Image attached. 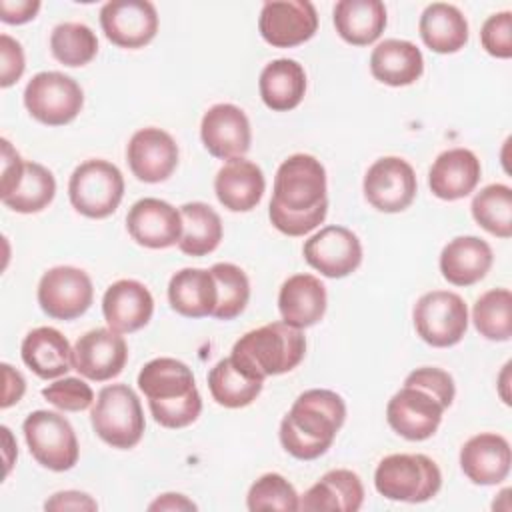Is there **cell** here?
<instances>
[{
    "mask_svg": "<svg viewBox=\"0 0 512 512\" xmlns=\"http://www.w3.org/2000/svg\"><path fill=\"white\" fill-rule=\"evenodd\" d=\"M68 196L76 212L86 218H106L116 212L124 196V176L108 160H86L70 176Z\"/></svg>",
    "mask_w": 512,
    "mask_h": 512,
    "instance_id": "8",
    "label": "cell"
},
{
    "mask_svg": "<svg viewBox=\"0 0 512 512\" xmlns=\"http://www.w3.org/2000/svg\"><path fill=\"white\" fill-rule=\"evenodd\" d=\"M364 502V486L356 472L336 468L326 472L300 496V510L306 512H356Z\"/></svg>",
    "mask_w": 512,
    "mask_h": 512,
    "instance_id": "25",
    "label": "cell"
},
{
    "mask_svg": "<svg viewBox=\"0 0 512 512\" xmlns=\"http://www.w3.org/2000/svg\"><path fill=\"white\" fill-rule=\"evenodd\" d=\"M126 160L140 182L156 184L172 176L178 166V146L174 138L160 128H142L132 134Z\"/></svg>",
    "mask_w": 512,
    "mask_h": 512,
    "instance_id": "20",
    "label": "cell"
},
{
    "mask_svg": "<svg viewBox=\"0 0 512 512\" xmlns=\"http://www.w3.org/2000/svg\"><path fill=\"white\" fill-rule=\"evenodd\" d=\"M84 104L80 84L62 72H38L24 88V106L46 126L72 122Z\"/></svg>",
    "mask_w": 512,
    "mask_h": 512,
    "instance_id": "11",
    "label": "cell"
},
{
    "mask_svg": "<svg viewBox=\"0 0 512 512\" xmlns=\"http://www.w3.org/2000/svg\"><path fill=\"white\" fill-rule=\"evenodd\" d=\"M46 510H96L98 504L96 500L86 494V492H78V490H64V492H56L52 494L46 502H44Z\"/></svg>",
    "mask_w": 512,
    "mask_h": 512,
    "instance_id": "46",
    "label": "cell"
},
{
    "mask_svg": "<svg viewBox=\"0 0 512 512\" xmlns=\"http://www.w3.org/2000/svg\"><path fill=\"white\" fill-rule=\"evenodd\" d=\"M94 300L90 276L74 266H54L38 282V304L54 320L82 316Z\"/></svg>",
    "mask_w": 512,
    "mask_h": 512,
    "instance_id": "12",
    "label": "cell"
},
{
    "mask_svg": "<svg viewBox=\"0 0 512 512\" xmlns=\"http://www.w3.org/2000/svg\"><path fill=\"white\" fill-rule=\"evenodd\" d=\"M422 42L438 54H454L468 42V22L464 14L446 2L428 4L418 24Z\"/></svg>",
    "mask_w": 512,
    "mask_h": 512,
    "instance_id": "33",
    "label": "cell"
},
{
    "mask_svg": "<svg viewBox=\"0 0 512 512\" xmlns=\"http://www.w3.org/2000/svg\"><path fill=\"white\" fill-rule=\"evenodd\" d=\"M416 334L434 348L458 344L468 328L466 302L448 290H432L418 298L412 312Z\"/></svg>",
    "mask_w": 512,
    "mask_h": 512,
    "instance_id": "10",
    "label": "cell"
},
{
    "mask_svg": "<svg viewBox=\"0 0 512 512\" xmlns=\"http://www.w3.org/2000/svg\"><path fill=\"white\" fill-rule=\"evenodd\" d=\"M304 260L326 278H344L362 262L360 238L344 226H324L302 248Z\"/></svg>",
    "mask_w": 512,
    "mask_h": 512,
    "instance_id": "16",
    "label": "cell"
},
{
    "mask_svg": "<svg viewBox=\"0 0 512 512\" xmlns=\"http://www.w3.org/2000/svg\"><path fill=\"white\" fill-rule=\"evenodd\" d=\"M126 228L132 240L144 248H170L180 242L182 216L166 200L142 198L128 210Z\"/></svg>",
    "mask_w": 512,
    "mask_h": 512,
    "instance_id": "19",
    "label": "cell"
},
{
    "mask_svg": "<svg viewBox=\"0 0 512 512\" xmlns=\"http://www.w3.org/2000/svg\"><path fill=\"white\" fill-rule=\"evenodd\" d=\"M20 354L24 364L42 380L60 378L74 368L70 342L52 326L30 330L22 340Z\"/></svg>",
    "mask_w": 512,
    "mask_h": 512,
    "instance_id": "27",
    "label": "cell"
},
{
    "mask_svg": "<svg viewBox=\"0 0 512 512\" xmlns=\"http://www.w3.org/2000/svg\"><path fill=\"white\" fill-rule=\"evenodd\" d=\"M2 376H4V390H2V408L12 406L24 396L26 382L18 370H14L10 364H2Z\"/></svg>",
    "mask_w": 512,
    "mask_h": 512,
    "instance_id": "48",
    "label": "cell"
},
{
    "mask_svg": "<svg viewBox=\"0 0 512 512\" xmlns=\"http://www.w3.org/2000/svg\"><path fill=\"white\" fill-rule=\"evenodd\" d=\"M102 314L110 330L130 334L150 322L154 314V298L142 282L124 278L106 288Z\"/></svg>",
    "mask_w": 512,
    "mask_h": 512,
    "instance_id": "22",
    "label": "cell"
},
{
    "mask_svg": "<svg viewBox=\"0 0 512 512\" xmlns=\"http://www.w3.org/2000/svg\"><path fill=\"white\" fill-rule=\"evenodd\" d=\"M40 10L38 0H2L0 2V20L6 24H24L30 22Z\"/></svg>",
    "mask_w": 512,
    "mask_h": 512,
    "instance_id": "47",
    "label": "cell"
},
{
    "mask_svg": "<svg viewBox=\"0 0 512 512\" xmlns=\"http://www.w3.org/2000/svg\"><path fill=\"white\" fill-rule=\"evenodd\" d=\"M282 322L302 330L318 324L326 312V288L312 274L290 276L278 294Z\"/></svg>",
    "mask_w": 512,
    "mask_h": 512,
    "instance_id": "26",
    "label": "cell"
},
{
    "mask_svg": "<svg viewBox=\"0 0 512 512\" xmlns=\"http://www.w3.org/2000/svg\"><path fill=\"white\" fill-rule=\"evenodd\" d=\"M56 194V180L48 168L38 162H26L18 186L2 200V204L20 214L44 210Z\"/></svg>",
    "mask_w": 512,
    "mask_h": 512,
    "instance_id": "36",
    "label": "cell"
},
{
    "mask_svg": "<svg viewBox=\"0 0 512 512\" xmlns=\"http://www.w3.org/2000/svg\"><path fill=\"white\" fill-rule=\"evenodd\" d=\"M90 422L98 438L118 450L134 448L146 428L140 400L126 384H110L98 392Z\"/></svg>",
    "mask_w": 512,
    "mask_h": 512,
    "instance_id": "6",
    "label": "cell"
},
{
    "mask_svg": "<svg viewBox=\"0 0 512 512\" xmlns=\"http://www.w3.org/2000/svg\"><path fill=\"white\" fill-rule=\"evenodd\" d=\"M52 56L70 68L88 64L98 52L96 34L80 22L58 24L50 34Z\"/></svg>",
    "mask_w": 512,
    "mask_h": 512,
    "instance_id": "39",
    "label": "cell"
},
{
    "mask_svg": "<svg viewBox=\"0 0 512 512\" xmlns=\"http://www.w3.org/2000/svg\"><path fill=\"white\" fill-rule=\"evenodd\" d=\"M104 36L128 50L150 44L158 32V12L148 0H112L100 8Z\"/></svg>",
    "mask_w": 512,
    "mask_h": 512,
    "instance_id": "15",
    "label": "cell"
},
{
    "mask_svg": "<svg viewBox=\"0 0 512 512\" xmlns=\"http://www.w3.org/2000/svg\"><path fill=\"white\" fill-rule=\"evenodd\" d=\"M492 260L494 254L486 240L478 236H458L442 248L440 272L444 280L454 286H472L488 274Z\"/></svg>",
    "mask_w": 512,
    "mask_h": 512,
    "instance_id": "28",
    "label": "cell"
},
{
    "mask_svg": "<svg viewBox=\"0 0 512 512\" xmlns=\"http://www.w3.org/2000/svg\"><path fill=\"white\" fill-rule=\"evenodd\" d=\"M210 272L218 288V304L212 316L218 320H232L240 316L250 300V282L246 272L230 262H216Z\"/></svg>",
    "mask_w": 512,
    "mask_h": 512,
    "instance_id": "40",
    "label": "cell"
},
{
    "mask_svg": "<svg viewBox=\"0 0 512 512\" xmlns=\"http://www.w3.org/2000/svg\"><path fill=\"white\" fill-rule=\"evenodd\" d=\"M22 432L32 458L52 470L66 472L78 462V440L72 424L58 412L36 410L26 416Z\"/></svg>",
    "mask_w": 512,
    "mask_h": 512,
    "instance_id": "9",
    "label": "cell"
},
{
    "mask_svg": "<svg viewBox=\"0 0 512 512\" xmlns=\"http://www.w3.org/2000/svg\"><path fill=\"white\" fill-rule=\"evenodd\" d=\"M372 76L388 86L414 84L424 72V58L416 44L408 40L388 38L370 54Z\"/></svg>",
    "mask_w": 512,
    "mask_h": 512,
    "instance_id": "30",
    "label": "cell"
},
{
    "mask_svg": "<svg viewBox=\"0 0 512 512\" xmlns=\"http://www.w3.org/2000/svg\"><path fill=\"white\" fill-rule=\"evenodd\" d=\"M480 172V160L472 150L450 148L434 160L428 172V186L440 200H460L474 192L480 182Z\"/></svg>",
    "mask_w": 512,
    "mask_h": 512,
    "instance_id": "23",
    "label": "cell"
},
{
    "mask_svg": "<svg viewBox=\"0 0 512 512\" xmlns=\"http://www.w3.org/2000/svg\"><path fill=\"white\" fill-rule=\"evenodd\" d=\"M264 188L266 180L260 166L246 158L228 160L214 178L216 198L230 212H248L256 208Z\"/></svg>",
    "mask_w": 512,
    "mask_h": 512,
    "instance_id": "24",
    "label": "cell"
},
{
    "mask_svg": "<svg viewBox=\"0 0 512 512\" xmlns=\"http://www.w3.org/2000/svg\"><path fill=\"white\" fill-rule=\"evenodd\" d=\"M42 396L56 406L58 410L64 412H82L92 406L94 402V392L92 388L80 380V378H60L46 388H42Z\"/></svg>",
    "mask_w": 512,
    "mask_h": 512,
    "instance_id": "42",
    "label": "cell"
},
{
    "mask_svg": "<svg viewBox=\"0 0 512 512\" xmlns=\"http://www.w3.org/2000/svg\"><path fill=\"white\" fill-rule=\"evenodd\" d=\"M246 506L250 512L260 510H300V496L296 488L276 472H268L260 476L248 490Z\"/></svg>",
    "mask_w": 512,
    "mask_h": 512,
    "instance_id": "41",
    "label": "cell"
},
{
    "mask_svg": "<svg viewBox=\"0 0 512 512\" xmlns=\"http://www.w3.org/2000/svg\"><path fill=\"white\" fill-rule=\"evenodd\" d=\"M264 380L244 372L230 356L220 360L208 372V388L212 398L224 408H244L262 392Z\"/></svg>",
    "mask_w": 512,
    "mask_h": 512,
    "instance_id": "35",
    "label": "cell"
},
{
    "mask_svg": "<svg viewBox=\"0 0 512 512\" xmlns=\"http://www.w3.org/2000/svg\"><path fill=\"white\" fill-rule=\"evenodd\" d=\"M328 212L326 170L310 154H292L276 170L268 206L272 226L286 236H304L320 226Z\"/></svg>",
    "mask_w": 512,
    "mask_h": 512,
    "instance_id": "1",
    "label": "cell"
},
{
    "mask_svg": "<svg viewBox=\"0 0 512 512\" xmlns=\"http://www.w3.org/2000/svg\"><path fill=\"white\" fill-rule=\"evenodd\" d=\"M24 160L12 148V144L2 138V184H0V198L8 196L20 182L24 172Z\"/></svg>",
    "mask_w": 512,
    "mask_h": 512,
    "instance_id": "45",
    "label": "cell"
},
{
    "mask_svg": "<svg viewBox=\"0 0 512 512\" xmlns=\"http://www.w3.org/2000/svg\"><path fill=\"white\" fill-rule=\"evenodd\" d=\"M128 360L126 340L110 328H94L82 334L72 348L74 370L94 382L116 378Z\"/></svg>",
    "mask_w": 512,
    "mask_h": 512,
    "instance_id": "17",
    "label": "cell"
},
{
    "mask_svg": "<svg viewBox=\"0 0 512 512\" xmlns=\"http://www.w3.org/2000/svg\"><path fill=\"white\" fill-rule=\"evenodd\" d=\"M512 450L504 436L482 432L464 442L460 450V468L464 476L480 486H494L508 478Z\"/></svg>",
    "mask_w": 512,
    "mask_h": 512,
    "instance_id": "21",
    "label": "cell"
},
{
    "mask_svg": "<svg viewBox=\"0 0 512 512\" xmlns=\"http://www.w3.org/2000/svg\"><path fill=\"white\" fill-rule=\"evenodd\" d=\"M374 486L388 500L418 504L438 494L442 472L426 454H390L378 462Z\"/></svg>",
    "mask_w": 512,
    "mask_h": 512,
    "instance_id": "7",
    "label": "cell"
},
{
    "mask_svg": "<svg viewBox=\"0 0 512 512\" xmlns=\"http://www.w3.org/2000/svg\"><path fill=\"white\" fill-rule=\"evenodd\" d=\"M180 216V252L188 256H206L218 248L222 240V220L212 206L204 202H188L180 206Z\"/></svg>",
    "mask_w": 512,
    "mask_h": 512,
    "instance_id": "34",
    "label": "cell"
},
{
    "mask_svg": "<svg viewBox=\"0 0 512 512\" xmlns=\"http://www.w3.org/2000/svg\"><path fill=\"white\" fill-rule=\"evenodd\" d=\"M456 386L452 376L434 366L412 370L404 386L388 400L386 420L406 440L420 442L434 436L444 410L452 404Z\"/></svg>",
    "mask_w": 512,
    "mask_h": 512,
    "instance_id": "2",
    "label": "cell"
},
{
    "mask_svg": "<svg viewBox=\"0 0 512 512\" xmlns=\"http://www.w3.org/2000/svg\"><path fill=\"white\" fill-rule=\"evenodd\" d=\"M168 302L186 318L212 316L218 304V288L210 270L182 268L168 282Z\"/></svg>",
    "mask_w": 512,
    "mask_h": 512,
    "instance_id": "29",
    "label": "cell"
},
{
    "mask_svg": "<svg viewBox=\"0 0 512 512\" xmlns=\"http://www.w3.org/2000/svg\"><path fill=\"white\" fill-rule=\"evenodd\" d=\"M262 102L274 112L294 110L306 94V72L302 64L290 58L268 62L258 80Z\"/></svg>",
    "mask_w": 512,
    "mask_h": 512,
    "instance_id": "31",
    "label": "cell"
},
{
    "mask_svg": "<svg viewBox=\"0 0 512 512\" xmlns=\"http://www.w3.org/2000/svg\"><path fill=\"white\" fill-rule=\"evenodd\" d=\"M148 510H196V504L192 500H188L184 494L168 492V494L158 496L148 506Z\"/></svg>",
    "mask_w": 512,
    "mask_h": 512,
    "instance_id": "49",
    "label": "cell"
},
{
    "mask_svg": "<svg viewBox=\"0 0 512 512\" xmlns=\"http://www.w3.org/2000/svg\"><path fill=\"white\" fill-rule=\"evenodd\" d=\"M200 138L214 158H242L252 142L248 116L234 104H214L202 116Z\"/></svg>",
    "mask_w": 512,
    "mask_h": 512,
    "instance_id": "18",
    "label": "cell"
},
{
    "mask_svg": "<svg viewBox=\"0 0 512 512\" xmlns=\"http://www.w3.org/2000/svg\"><path fill=\"white\" fill-rule=\"evenodd\" d=\"M334 28L352 46H368L386 28V6L380 0H340L334 6Z\"/></svg>",
    "mask_w": 512,
    "mask_h": 512,
    "instance_id": "32",
    "label": "cell"
},
{
    "mask_svg": "<svg viewBox=\"0 0 512 512\" xmlns=\"http://www.w3.org/2000/svg\"><path fill=\"white\" fill-rule=\"evenodd\" d=\"M138 388L154 420L164 428H186L202 412L192 370L176 358H154L138 374Z\"/></svg>",
    "mask_w": 512,
    "mask_h": 512,
    "instance_id": "4",
    "label": "cell"
},
{
    "mask_svg": "<svg viewBox=\"0 0 512 512\" xmlns=\"http://www.w3.org/2000/svg\"><path fill=\"white\" fill-rule=\"evenodd\" d=\"M482 48L494 58L512 56V12L504 10L486 18L480 30Z\"/></svg>",
    "mask_w": 512,
    "mask_h": 512,
    "instance_id": "43",
    "label": "cell"
},
{
    "mask_svg": "<svg viewBox=\"0 0 512 512\" xmlns=\"http://www.w3.org/2000/svg\"><path fill=\"white\" fill-rule=\"evenodd\" d=\"M260 36L274 48H294L318 30V14L308 0L264 2L258 18Z\"/></svg>",
    "mask_w": 512,
    "mask_h": 512,
    "instance_id": "14",
    "label": "cell"
},
{
    "mask_svg": "<svg viewBox=\"0 0 512 512\" xmlns=\"http://www.w3.org/2000/svg\"><path fill=\"white\" fill-rule=\"evenodd\" d=\"M362 188L364 198L372 208L394 214L412 204L418 182L414 168L406 160L398 156H384L366 170Z\"/></svg>",
    "mask_w": 512,
    "mask_h": 512,
    "instance_id": "13",
    "label": "cell"
},
{
    "mask_svg": "<svg viewBox=\"0 0 512 512\" xmlns=\"http://www.w3.org/2000/svg\"><path fill=\"white\" fill-rule=\"evenodd\" d=\"M346 418L340 394L326 388L302 392L280 422V444L298 460H316L328 452Z\"/></svg>",
    "mask_w": 512,
    "mask_h": 512,
    "instance_id": "3",
    "label": "cell"
},
{
    "mask_svg": "<svg viewBox=\"0 0 512 512\" xmlns=\"http://www.w3.org/2000/svg\"><path fill=\"white\" fill-rule=\"evenodd\" d=\"M472 216L486 232L498 238L512 236V190L506 184L484 186L470 204Z\"/></svg>",
    "mask_w": 512,
    "mask_h": 512,
    "instance_id": "37",
    "label": "cell"
},
{
    "mask_svg": "<svg viewBox=\"0 0 512 512\" xmlns=\"http://www.w3.org/2000/svg\"><path fill=\"white\" fill-rule=\"evenodd\" d=\"M304 354L306 338L302 330L286 322H270L240 336L230 358L250 376L264 380L294 370Z\"/></svg>",
    "mask_w": 512,
    "mask_h": 512,
    "instance_id": "5",
    "label": "cell"
},
{
    "mask_svg": "<svg viewBox=\"0 0 512 512\" xmlns=\"http://www.w3.org/2000/svg\"><path fill=\"white\" fill-rule=\"evenodd\" d=\"M472 320L480 336L486 340L506 342L512 336V292L508 288H494L484 292L474 308Z\"/></svg>",
    "mask_w": 512,
    "mask_h": 512,
    "instance_id": "38",
    "label": "cell"
},
{
    "mask_svg": "<svg viewBox=\"0 0 512 512\" xmlns=\"http://www.w3.org/2000/svg\"><path fill=\"white\" fill-rule=\"evenodd\" d=\"M0 86L8 88L24 74V52L20 42L8 34L0 36Z\"/></svg>",
    "mask_w": 512,
    "mask_h": 512,
    "instance_id": "44",
    "label": "cell"
}]
</instances>
